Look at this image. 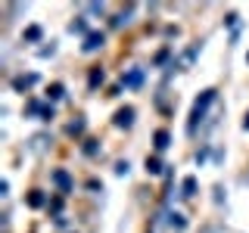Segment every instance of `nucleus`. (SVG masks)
Segmentation results:
<instances>
[{
	"instance_id": "6ab92c4d",
	"label": "nucleus",
	"mask_w": 249,
	"mask_h": 233,
	"mask_svg": "<svg viewBox=\"0 0 249 233\" xmlns=\"http://www.w3.org/2000/svg\"><path fill=\"white\" fill-rule=\"evenodd\" d=\"M196 193H199V181L193 174H187L184 181H181V196L184 199H196Z\"/></svg>"
},
{
	"instance_id": "f03ea898",
	"label": "nucleus",
	"mask_w": 249,
	"mask_h": 233,
	"mask_svg": "<svg viewBox=\"0 0 249 233\" xmlns=\"http://www.w3.org/2000/svg\"><path fill=\"white\" fill-rule=\"evenodd\" d=\"M50 186H53V193H56V196H72L75 193V177H72V171L69 168H62V165H56L50 171Z\"/></svg>"
},
{
	"instance_id": "0eeeda50",
	"label": "nucleus",
	"mask_w": 249,
	"mask_h": 233,
	"mask_svg": "<svg viewBox=\"0 0 249 233\" xmlns=\"http://www.w3.org/2000/svg\"><path fill=\"white\" fill-rule=\"evenodd\" d=\"M41 84V75L37 72H22V75H13L10 78V87H13V93H31V87H37Z\"/></svg>"
},
{
	"instance_id": "6e6552de",
	"label": "nucleus",
	"mask_w": 249,
	"mask_h": 233,
	"mask_svg": "<svg viewBox=\"0 0 249 233\" xmlns=\"http://www.w3.org/2000/svg\"><path fill=\"white\" fill-rule=\"evenodd\" d=\"M50 196H53V193L41 190V186H31V190L25 193V205L31 208V212H47V205H50Z\"/></svg>"
},
{
	"instance_id": "b1692460",
	"label": "nucleus",
	"mask_w": 249,
	"mask_h": 233,
	"mask_svg": "<svg viewBox=\"0 0 249 233\" xmlns=\"http://www.w3.org/2000/svg\"><path fill=\"white\" fill-rule=\"evenodd\" d=\"M53 53H56V44H50V47H41V50H37V56H41V59H47V56H53Z\"/></svg>"
},
{
	"instance_id": "f3484780",
	"label": "nucleus",
	"mask_w": 249,
	"mask_h": 233,
	"mask_svg": "<svg viewBox=\"0 0 249 233\" xmlns=\"http://www.w3.org/2000/svg\"><path fill=\"white\" fill-rule=\"evenodd\" d=\"M22 44H44V28L37 25V22L25 25L22 28Z\"/></svg>"
},
{
	"instance_id": "5701e85b",
	"label": "nucleus",
	"mask_w": 249,
	"mask_h": 233,
	"mask_svg": "<svg viewBox=\"0 0 249 233\" xmlns=\"http://www.w3.org/2000/svg\"><path fill=\"white\" fill-rule=\"evenodd\" d=\"M224 25H228V28L233 31V37H237V25H240V16H237V13H228V16H224Z\"/></svg>"
},
{
	"instance_id": "ddd939ff",
	"label": "nucleus",
	"mask_w": 249,
	"mask_h": 233,
	"mask_svg": "<svg viewBox=\"0 0 249 233\" xmlns=\"http://www.w3.org/2000/svg\"><path fill=\"white\" fill-rule=\"evenodd\" d=\"M44 100H47V103H53V106L62 103V100H66V84H62V81H50V84H47V90H44Z\"/></svg>"
},
{
	"instance_id": "a878e982",
	"label": "nucleus",
	"mask_w": 249,
	"mask_h": 233,
	"mask_svg": "<svg viewBox=\"0 0 249 233\" xmlns=\"http://www.w3.org/2000/svg\"><path fill=\"white\" fill-rule=\"evenodd\" d=\"M124 87H122V84H112V87H109V93H106V97H119V93H122Z\"/></svg>"
},
{
	"instance_id": "bb28decb",
	"label": "nucleus",
	"mask_w": 249,
	"mask_h": 233,
	"mask_svg": "<svg viewBox=\"0 0 249 233\" xmlns=\"http://www.w3.org/2000/svg\"><path fill=\"white\" fill-rule=\"evenodd\" d=\"M243 131H249V109H246V118H243Z\"/></svg>"
},
{
	"instance_id": "2eb2a0df",
	"label": "nucleus",
	"mask_w": 249,
	"mask_h": 233,
	"mask_svg": "<svg viewBox=\"0 0 249 233\" xmlns=\"http://www.w3.org/2000/svg\"><path fill=\"white\" fill-rule=\"evenodd\" d=\"M106 84V68L103 66H90L88 68V90H100Z\"/></svg>"
},
{
	"instance_id": "f8f14e48",
	"label": "nucleus",
	"mask_w": 249,
	"mask_h": 233,
	"mask_svg": "<svg viewBox=\"0 0 249 233\" xmlns=\"http://www.w3.org/2000/svg\"><path fill=\"white\" fill-rule=\"evenodd\" d=\"M171 146V131L168 128H156L153 131V150H156V155H162Z\"/></svg>"
},
{
	"instance_id": "423d86ee",
	"label": "nucleus",
	"mask_w": 249,
	"mask_h": 233,
	"mask_svg": "<svg viewBox=\"0 0 249 233\" xmlns=\"http://www.w3.org/2000/svg\"><path fill=\"white\" fill-rule=\"evenodd\" d=\"M143 81H146V72L140 66H131V68H124V72L119 75V84L124 90H140L143 87Z\"/></svg>"
},
{
	"instance_id": "4be33fe9",
	"label": "nucleus",
	"mask_w": 249,
	"mask_h": 233,
	"mask_svg": "<svg viewBox=\"0 0 249 233\" xmlns=\"http://www.w3.org/2000/svg\"><path fill=\"white\" fill-rule=\"evenodd\" d=\"M84 190L88 193H103V181H100V177H88V181H84Z\"/></svg>"
},
{
	"instance_id": "f257e3e1",
	"label": "nucleus",
	"mask_w": 249,
	"mask_h": 233,
	"mask_svg": "<svg viewBox=\"0 0 249 233\" xmlns=\"http://www.w3.org/2000/svg\"><path fill=\"white\" fill-rule=\"evenodd\" d=\"M215 100H218V90L215 87H206V90H199V97L193 100V106H190V115H187V134H196V131L206 124L209 118V109L215 106Z\"/></svg>"
},
{
	"instance_id": "c85d7f7f",
	"label": "nucleus",
	"mask_w": 249,
	"mask_h": 233,
	"mask_svg": "<svg viewBox=\"0 0 249 233\" xmlns=\"http://www.w3.org/2000/svg\"><path fill=\"white\" fill-rule=\"evenodd\" d=\"M146 233H153V230H146Z\"/></svg>"
},
{
	"instance_id": "9d476101",
	"label": "nucleus",
	"mask_w": 249,
	"mask_h": 233,
	"mask_svg": "<svg viewBox=\"0 0 249 233\" xmlns=\"http://www.w3.org/2000/svg\"><path fill=\"white\" fill-rule=\"evenodd\" d=\"M103 47H106V31L93 28L90 34L81 41V53H97V50H103Z\"/></svg>"
},
{
	"instance_id": "dca6fc26",
	"label": "nucleus",
	"mask_w": 249,
	"mask_h": 233,
	"mask_svg": "<svg viewBox=\"0 0 249 233\" xmlns=\"http://www.w3.org/2000/svg\"><path fill=\"white\" fill-rule=\"evenodd\" d=\"M143 168H146V174L150 177H165V162H162V155H146V162H143Z\"/></svg>"
},
{
	"instance_id": "7ed1b4c3",
	"label": "nucleus",
	"mask_w": 249,
	"mask_h": 233,
	"mask_svg": "<svg viewBox=\"0 0 249 233\" xmlns=\"http://www.w3.org/2000/svg\"><path fill=\"white\" fill-rule=\"evenodd\" d=\"M25 115L28 118H37V121H53L56 118V106L47 103L44 97H28L25 100Z\"/></svg>"
},
{
	"instance_id": "aec40b11",
	"label": "nucleus",
	"mask_w": 249,
	"mask_h": 233,
	"mask_svg": "<svg viewBox=\"0 0 249 233\" xmlns=\"http://www.w3.org/2000/svg\"><path fill=\"white\" fill-rule=\"evenodd\" d=\"M168 227L175 230V233H184V227H187V215H184V212H168Z\"/></svg>"
},
{
	"instance_id": "393cba45",
	"label": "nucleus",
	"mask_w": 249,
	"mask_h": 233,
	"mask_svg": "<svg viewBox=\"0 0 249 233\" xmlns=\"http://www.w3.org/2000/svg\"><path fill=\"white\" fill-rule=\"evenodd\" d=\"M128 171H131L128 159H124V162H115V174H128Z\"/></svg>"
},
{
	"instance_id": "cd10ccee",
	"label": "nucleus",
	"mask_w": 249,
	"mask_h": 233,
	"mask_svg": "<svg viewBox=\"0 0 249 233\" xmlns=\"http://www.w3.org/2000/svg\"><path fill=\"white\" fill-rule=\"evenodd\" d=\"M246 62H249V53H246Z\"/></svg>"
},
{
	"instance_id": "412c9836",
	"label": "nucleus",
	"mask_w": 249,
	"mask_h": 233,
	"mask_svg": "<svg viewBox=\"0 0 249 233\" xmlns=\"http://www.w3.org/2000/svg\"><path fill=\"white\" fill-rule=\"evenodd\" d=\"M168 59H175V47H168V44H165V47H162V50L153 56V66H156V68H162Z\"/></svg>"
},
{
	"instance_id": "a211bd4d",
	"label": "nucleus",
	"mask_w": 249,
	"mask_h": 233,
	"mask_svg": "<svg viewBox=\"0 0 249 233\" xmlns=\"http://www.w3.org/2000/svg\"><path fill=\"white\" fill-rule=\"evenodd\" d=\"M47 215H50L53 221L66 217V196H56V193H53V196H50V205H47Z\"/></svg>"
},
{
	"instance_id": "9b49d317",
	"label": "nucleus",
	"mask_w": 249,
	"mask_h": 233,
	"mask_svg": "<svg viewBox=\"0 0 249 233\" xmlns=\"http://www.w3.org/2000/svg\"><path fill=\"white\" fill-rule=\"evenodd\" d=\"M69 31H72V34H78V37H81V41H84V37H88L90 34V19H88V16H84V13H78L75 16V19L72 22H69Z\"/></svg>"
},
{
	"instance_id": "39448f33",
	"label": "nucleus",
	"mask_w": 249,
	"mask_h": 233,
	"mask_svg": "<svg viewBox=\"0 0 249 233\" xmlns=\"http://www.w3.org/2000/svg\"><path fill=\"white\" fill-rule=\"evenodd\" d=\"M134 13H137V3H128V6H119L112 16H109V28L112 31H119V28H128L131 22H134Z\"/></svg>"
},
{
	"instance_id": "1a4fd4ad",
	"label": "nucleus",
	"mask_w": 249,
	"mask_h": 233,
	"mask_svg": "<svg viewBox=\"0 0 249 233\" xmlns=\"http://www.w3.org/2000/svg\"><path fill=\"white\" fill-rule=\"evenodd\" d=\"M66 137L75 140V143H81L84 137H90L88 134V118H84V115H75V118L66 124Z\"/></svg>"
},
{
	"instance_id": "20e7f679",
	"label": "nucleus",
	"mask_w": 249,
	"mask_h": 233,
	"mask_svg": "<svg viewBox=\"0 0 249 233\" xmlns=\"http://www.w3.org/2000/svg\"><path fill=\"white\" fill-rule=\"evenodd\" d=\"M134 124H137V109L131 103H124V106H119L112 112V128L115 131H131Z\"/></svg>"
},
{
	"instance_id": "4468645a",
	"label": "nucleus",
	"mask_w": 249,
	"mask_h": 233,
	"mask_svg": "<svg viewBox=\"0 0 249 233\" xmlns=\"http://www.w3.org/2000/svg\"><path fill=\"white\" fill-rule=\"evenodd\" d=\"M78 150H81V155H84V159H97V155L103 152V143H100L97 137H84L81 143H78Z\"/></svg>"
}]
</instances>
